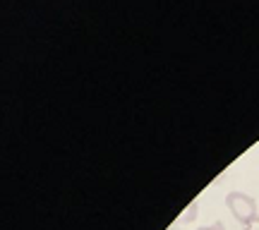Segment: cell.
<instances>
[{
	"mask_svg": "<svg viewBox=\"0 0 259 230\" xmlns=\"http://www.w3.org/2000/svg\"><path fill=\"white\" fill-rule=\"evenodd\" d=\"M226 206H228V211L233 213V218L238 223H242V225H247V223L254 221L259 216L257 199L245 192H228L226 194Z\"/></svg>",
	"mask_w": 259,
	"mask_h": 230,
	"instance_id": "6da1fadb",
	"label": "cell"
},
{
	"mask_svg": "<svg viewBox=\"0 0 259 230\" xmlns=\"http://www.w3.org/2000/svg\"><path fill=\"white\" fill-rule=\"evenodd\" d=\"M197 211H199V202L194 199V202H190V206H187L185 211H183V216L176 221V225H183V223H192L194 218H197Z\"/></svg>",
	"mask_w": 259,
	"mask_h": 230,
	"instance_id": "7a4b0ae2",
	"label": "cell"
},
{
	"mask_svg": "<svg viewBox=\"0 0 259 230\" xmlns=\"http://www.w3.org/2000/svg\"><path fill=\"white\" fill-rule=\"evenodd\" d=\"M197 230H226V225H223L221 221L211 223V225H204V228H197Z\"/></svg>",
	"mask_w": 259,
	"mask_h": 230,
	"instance_id": "3957f363",
	"label": "cell"
},
{
	"mask_svg": "<svg viewBox=\"0 0 259 230\" xmlns=\"http://www.w3.org/2000/svg\"><path fill=\"white\" fill-rule=\"evenodd\" d=\"M245 230H259V216L254 218V221L247 223V225H245Z\"/></svg>",
	"mask_w": 259,
	"mask_h": 230,
	"instance_id": "277c9868",
	"label": "cell"
}]
</instances>
